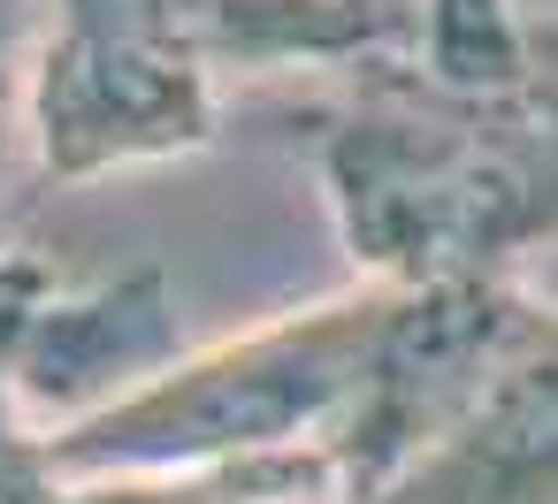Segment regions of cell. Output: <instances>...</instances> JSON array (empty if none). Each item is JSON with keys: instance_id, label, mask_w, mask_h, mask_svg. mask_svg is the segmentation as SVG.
<instances>
[{"instance_id": "6da1fadb", "label": "cell", "mask_w": 558, "mask_h": 504, "mask_svg": "<svg viewBox=\"0 0 558 504\" xmlns=\"http://www.w3.org/2000/svg\"><path fill=\"white\" fill-rule=\"evenodd\" d=\"M344 237L390 283H497L558 237V16L527 24L520 77L451 93L421 62H360L344 100L299 108Z\"/></svg>"}, {"instance_id": "7a4b0ae2", "label": "cell", "mask_w": 558, "mask_h": 504, "mask_svg": "<svg viewBox=\"0 0 558 504\" xmlns=\"http://www.w3.org/2000/svg\"><path fill=\"white\" fill-rule=\"evenodd\" d=\"M421 32L413 0H70V39L47 62V153L62 169L192 153L215 138V70H360Z\"/></svg>"}, {"instance_id": "3957f363", "label": "cell", "mask_w": 558, "mask_h": 504, "mask_svg": "<svg viewBox=\"0 0 558 504\" xmlns=\"http://www.w3.org/2000/svg\"><path fill=\"white\" fill-rule=\"evenodd\" d=\"M421 283H383L367 298H337L291 314L245 344L184 359L169 382L138 390L131 405L77 428L54 458L62 466H154V474H207L230 458L268 451H337L367 405L383 397L398 344L413 329Z\"/></svg>"}, {"instance_id": "277c9868", "label": "cell", "mask_w": 558, "mask_h": 504, "mask_svg": "<svg viewBox=\"0 0 558 504\" xmlns=\"http://www.w3.org/2000/svg\"><path fill=\"white\" fill-rule=\"evenodd\" d=\"M367 504H558V306Z\"/></svg>"}, {"instance_id": "5b68a950", "label": "cell", "mask_w": 558, "mask_h": 504, "mask_svg": "<svg viewBox=\"0 0 558 504\" xmlns=\"http://www.w3.org/2000/svg\"><path fill=\"white\" fill-rule=\"evenodd\" d=\"M421 70L451 93H489L505 77H520L527 54V24L505 9V0H421Z\"/></svg>"}]
</instances>
